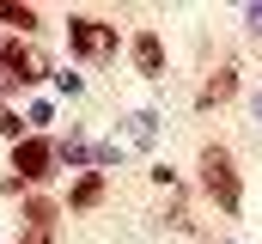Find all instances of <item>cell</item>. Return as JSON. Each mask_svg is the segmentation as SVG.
I'll list each match as a JSON object with an SVG mask.
<instances>
[{
  "instance_id": "6da1fadb",
  "label": "cell",
  "mask_w": 262,
  "mask_h": 244,
  "mask_svg": "<svg viewBox=\"0 0 262 244\" xmlns=\"http://www.w3.org/2000/svg\"><path fill=\"white\" fill-rule=\"evenodd\" d=\"M195 171H201V195L220 208V214H238L244 208V177H238V165H232V147H201V159H195Z\"/></svg>"
},
{
  "instance_id": "7a4b0ae2",
  "label": "cell",
  "mask_w": 262,
  "mask_h": 244,
  "mask_svg": "<svg viewBox=\"0 0 262 244\" xmlns=\"http://www.w3.org/2000/svg\"><path fill=\"white\" fill-rule=\"evenodd\" d=\"M67 49L79 61H116L122 37H116V25H104L98 12H73V18H67Z\"/></svg>"
},
{
  "instance_id": "3957f363",
  "label": "cell",
  "mask_w": 262,
  "mask_h": 244,
  "mask_svg": "<svg viewBox=\"0 0 262 244\" xmlns=\"http://www.w3.org/2000/svg\"><path fill=\"white\" fill-rule=\"evenodd\" d=\"M43 73H49V61L37 55L31 43H18V37H6V43H0V98H12V92L37 86Z\"/></svg>"
},
{
  "instance_id": "277c9868",
  "label": "cell",
  "mask_w": 262,
  "mask_h": 244,
  "mask_svg": "<svg viewBox=\"0 0 262 244\" xmlns=\"http://www.w3.org/2000/svg\"><path fill=\"white\" fill-rule=\"evenodd\" d=\"M55 165H61V140H49V134H25L12 147V177L18 183H49Z\"/></svg>"
},
{
  "instance_id": "5b68a950",
  "label": "cell",
  "mask_w": 262,
  "mask_h": 244,
  "mask_svg": "<svg viewBox=\"0 0 262 244\" xmlns=\"http://www.w3.org/2000/svg\"><path fill=\"white\" fill-rule=\"evenodd\" d=\"M128 61H134L140 79H165V43H159V31H134Z\"/></svg>"
},
{
  "instance_id": "8992f818",
  "label": "cell",
  "mask_w": 262,
  "mask_h": 244,
  "mask_svg": "<svg viewBox=\"0 0 262 244\" xmlns=\"http://www.w3.org/2000/svg\"><path fill=\"white\" fill-rule=\"evenodd\" d=\"M232 98H238V67H220V73H207V86L195 92V110H220Z\"/></svg>"
},
{
  "instance_id": "52a82bcc",
  "label": "cell",
  "mask_w": 262,
  "mask_h": 244,
  "mask_svg": "<svg viewBox=\"0 0 262 244\" xmlns=\"http://www.w3.org/2000/svg\"><path fill=\"white\" fill-rule=\"evenodd\" d=\"M104 189H110V177H104V171H79V177H73V189H67V208H73V214H92V208L104 201Z\"/></svg>"
},
{
  "instance_id": "ba28073f",
  "label": "cell",
  "mask_w": 262,
  "mask_h": 244,
  "mask_svg": "<svg viewBox=\"0 0 262 244\" xmlns=\"http://www.w3.org/2000/svg\"><path fill=\"white\" fill-rule=\"evenodd\" d=\"M55 214H61V208H55L49 195H31V201H25V226H31V232H49Z\"/></svg>"
},
{
  "instance_id": "9c48e42d",
  "label": "cell",
  "mask_w": 262,
  "mask_h": 244,
  "mask_svg": "<svg viewBox=\"0 0 262 244\" xmlns=\"http://www.w3.org/2000/svg\"><path fill=\"white\" fill-rule=\"evenodd\" d=\"M0 25H12V31H43L37 6H18V0H0Z\"/></svg>"
},
{
  "instance_id": "30bf717a",
  "label": "cell",
  "mask_w": 262,
  "mask_h": 244,
  "mask_svg": "<svg viewBox=\"0 0 262 244\" xmlns=\"http://www.w3.org/2000/svg\"><path fill=\"white\" fill-rule=\"evenodd\" d=\"M0 134H6V140H12V147H18V140H25V134H31V128H25V122H18V110H12V104H6V98H0Z\"/></svg>"
},
{
  "instance_id": "8fae6325",
  "label": "cell",
  "mask_w": 262,
  "mask_h": 244,
  "mask_svg": "<svg viewBox=\"0 0 262 244\" xmlns=\"http://www.w3.org/2000/svg\"><path fill=\"white\" fill-rule=\"evenodd\" d=\"M152 122H159L152 110H140V116H128V140H134V147H146V140H152Z\"/></svg>"
},
{
  "instance_id": "7c38bea8",
  "label": "cell",
  "mask_w": 262,
  "mask_h": 244,
  "mask_svg": "<svg viewBox=\"0 0 262 244\" xmlns=\"http://www.w3.org/2000/svg\"><path fill=\"white\" fill-rule=\"evenodd\" d=\"M244 25H250V37H262V0H256V6H244Z\"/></svg>"
},
{
  "instance_id": "4fadbf2b",
  "label": "cell",
  "mask_w": 262,
  "mask_h": 244,
  "mask_svg": "<svg viewBox=\"0 0 262 244\" xmlns=\"http://www.w3.org/2000/svg\"><path fill=\"white\" fill-rule=\"evenodd\" d=\"M18 244H55V232H25Z\"/></svg>"
},
{
  "instance_id": "5bb4252c",
  "label": "cell",
  "mask_w": 262,
  "mask_h": 244,
  "mask_svg": "<svg viewBox=\"0 0 262 244\" xmlns=\"http://www.w3.org/2000/svg\"><path fill=\"white\" fill-rule=\"evenodd\" d=\"M256 122H262V98H256Z\"/></svg>"
}]
</instances>
